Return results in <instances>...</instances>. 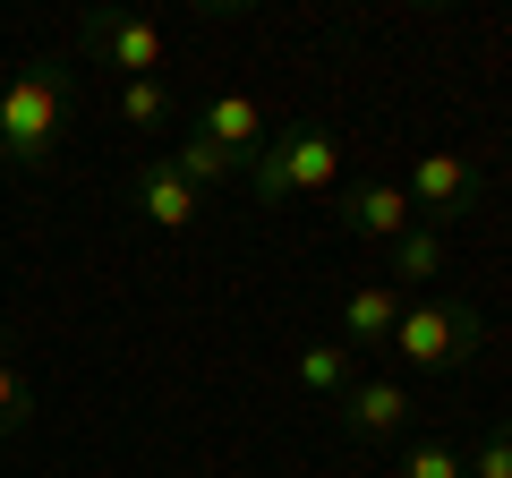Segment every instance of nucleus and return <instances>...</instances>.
<instances>
[{"mask_svg": "<svg viewBox=\"0 0 512 478\" xmlns=\"http://www.w3.org/2000/svg\"><path fill=\"white\" fill-rule=\"evenodd\" d=\"M402 308H410V299L393 291V282H359V291L342 299V342L350 350H384L393 325H402Z\"/></svg>", "mask_w": 512, "mask_h": 478, "instance_id": "obj_10", "label": "nucleus"}, {"mask_svg": "<svg viewBox=\"0 0 512 478\" xmlns=\"http://www.w3.org/2000/svg\"><path fill=\"white\" fill-rule=\"evenodd\" d=\"M299 385H308L316 402H342V393L359 385V350L350 342H308L299 350Z\"/></svg>", "mask_w": 512, "mask_h": 478, "instance_id": "obj_13", "label": "nucleus"}, {"mask_svg": "<svg viewBox=\"0 0 512 478\" xmlns=\"http://www.w3.org/2000/svg\"><path fill=\"white\" fill-rule=\"evenodd\" d=\"M111 111H120V129H137V137H163L171 120H180V103H171L163 77H128V86L111 94Z\"/></svg>", "mask_w": 512, "mask_h": 478, "instance_id": "obj_12", "label": "nucleus"}, {"mask_svg": "<svg viewBox=\"0 0 512 478\" xmlns=\"http://www.w3.org/2000/svg\"><path fill=\"white\" fill-rule=\"evenodd\" d=\"M384 350L402 359V385L410 376H461V368H478V350H487V316H478L470 299H410Z\"/></svg>", "mask_w": 512, "mask_h": 478, "instance_id": "obj_3", "label": "nucleus"}, {"mask_svg": "<svg viewBox=\"0 0 512 478\" xmlns=\"http://www.w3.org/2000/svg\"><path fill=\"white\" fill-rule=\"evenodd\" d=\"M163 163L180 171V180L197 188V197H214V188H231V180H239V163H231L222 146H205L197 129H188V137H171V146H163Z\"/></svg>", "mask_w": 512, "mask_h": 478, "instance_id": "obj_11", "label": "nucleus"}, {"mask_svg": "<svg viewBox=\"0 0 512 478\" xmlns=\"http://www.w3.org/2000/svg\"><path fill=\"white\" fill-rule=\"evenodd\" d=\"M77 43H86L94 69H120V86L163 69V35H154V18H128V9H94Z\"/></svg>", "mask_w": 512, "mask_h": 478, "instance_id": "obj_5", "label": "nucleus"}, {"mask_svg": "<svg viewBox=\"0 0 512 478\" xmlns=\"http://www.w3.org/2000/svg\"><path fill=\"white\" fill-rule=\"evenodd\" d=\"M239 180H248L256 205L325 197V188H342V137H333L325 120H291V129H274L265 146H256V163L239 171Z\"/></svg>", "mask_w": 512, "mask_h": 478, "instance_id": "obj_2", "label": "nucleus"}, {"mask_svg": "<svg viewBox=\"0 0 512 478\" xmlns=\"http://www.w3.org/2000/svg\"><path fill=\"white\" fill-rule=\"evenodd\" d=\"M197 137H205V146H222L239 171H248L256 146L274 137V120H265V103H256V94H214V103L197 111Z\"/></svg>", "mask_w": 512, "mask_h": 478, "instance_id": "obj_9", "label": "nucleus"}, {"mask_svg": "<svg viewBox=\"0 0 512 478\" xmlns=\"http://www.w3.org/2000/svg\"><path fill=\"white\" fill-rule=\"evenodd\" d=\"M470 478H512V419H495V436L470 453Z\"/></svg>", "mask_w": 512, "mask_h": 478, "instance_id": "obj_17", "label": "nucleus"}, {"mask_svg": "<svg viewBox=\"0 0 512 478\" xmlns=\"http://www.w3.org/2000/svg\"><path fill=\"white\" fill-rule=\"evenodd\" d=\"M333 222H342L350 239H384V248H393V239L410 231V197H402V180H359V188H342V205H333Z\"/></svg>", "mask_w": 512, "mask_h": 478, "instance_id": "obj_8", "label": "nucleus"}, {"mask_svg": "<svg viewBox=\"0 0 512 478\" xmlns=\"http://www.w3.org/2000/svg\"><path fill=\"white\" fill-rule=\"evenodd\" d=\"M128 205H137V214H146L154 231H188V222L205 214V197H197V188H188L180 171L163 163V154H146V163L128 171Z\"/></svg>", "mask_w": 512, "mask_h": 478, "instance_id": "obj_7", "label": "nucleus"}, {"mask_svg": "<svg viewBox=\"0 0 512 478\" xmlns=\"http://www.w3.org/2000/svg\"><path fill=\"white\" fill-rule=\"evenodd\" d=\"M333 410H342V436L393 444V436H410V419H419V393H410L402 376H359V385H350Z\"/></svg>", "mask_w": 512, "mask_h": 478, "instance_id": "obj_6", "label": "nucleus"}, {"mask_svg": "<svg viewBox=\"0 0 512 478\" xmlns=\"http://www.w3.org/2000/svg\"><path fill=\"white\" fill-rule=\"evenodd\" d=\"M444 274V231L436 222H410L402 239H393V291H402V282H436Z\"/></svg>", "mask_w": 512, "mask_h": 478, "instance_id": "obj_15", "label": "nucleus"}, {"mask_svg": "<svg viewBox=\"0 0 512 478\" xmlns=\"http://www.w3.org/2000/svg\"><path fill=\"white\" fill-rule=\"evenodd\" d=\"M35 427V385L18 376V359H0V436H26Z\"/></svg>", "mask_w": 512, "mask_h": 478, "instance_id": "obj_16", "label": "nucleus"}, {"mask_svg": "<svg viewBox=\"0 0 512 478\" xmlns=\"http://www.w3.org/2000/svg\"><path fill=\"white\" fill-rule=\"evenodd\" d=\"M393 478H470V453H461L453 436H402Z\"/></svg>", "mask_w": 512, "mask_h": 478, "instance_id": "obj_14", "label": "nucleus"}, {"mask_svg": "<svg viewBox=\"0 0 512 478\" xmlns=\"http://www.w3.org/2000/svg\"><path fill=\"white\" fill-rule=\"evenodd\" d=\"M402 197H410V214L419 222H461V214H478V205H487V171L470 163V154H419V163H410V180H402Z\"/></svg>", "mask_w": 512, "mask_h": 478, "instance_id": "obj_4", "label": "nucleus"}, {"mask_svg": "<svg viewBox=\"0 0 512 478\" xmlns=\"http://www.w3.org/2000/svg\"><path fill=\"white\" fill-rule=\"evenodd\" d=\"M69 111H77L69 60H26V69L0 86V163L43 171L60 154V137H69Z\"/></svg>", "mask_w": 512, "mask_h": 478, "instance_id": "obj_1", "label": "nucleus"}]
</instances>
